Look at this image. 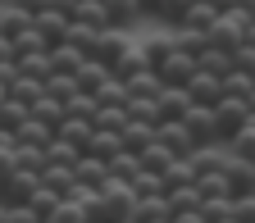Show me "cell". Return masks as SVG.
<instances>
[{
	"label": "cell",
	"instance_id": "1",
	"mask_svg": "<svg viewBox=\"0 0 255 223\" xmlns=\"http://www.w3.org/2000/svg\"><path fill=\"white\" fill-rule=\"evenodd\" d=\"M246 27H251V14H242V9H223V14H219V23L205 32V37H210V46H214V50L233 55V50H242V46H246Z\"/></svg>",
	"mask_w": 255,
	"mask_h": 223
},
{
	"label": "cell",
	"instance_id": "2",
	"mask_svg": "<svg viewBox=\"0 0 255 223\" xmlns=\"http://www.w3.org/2000/svg\"><path fill=\"white\" fill-rule=\"evenodd\" d=\"M182 127L191 132V141H196V146H214V141H223V137H219V123H214V110H210V105H191V110L182 114Z\"/></svg>",
	"mask_w": 255,
	"mask_h": 223
},
{
	"label": "cell",
	"instance_id": "3",
	"mask_svg": "<svg viewBox=\"0 0 255 223\" xmlns=\"http://www.w3.org/2000/svg\"><path fill=\"white\" fill-rule=\"evenodd\" d=\"M246 118H251V105H246V101H233V96H223V101L214 105V123H219V137H223V141L237 137L242 127H246Z\"/></svg>",
	"mask_w": 255,
	"mask_h": 223
},
{
	"label": "cell",
	"instance_id": "4",
	"mask_svg": "<svg viewBox=\"0 0 255 223\" xmlns=\"http://www.w3.org/2000/svg\"><path fill=\"white\" fill-rule=\"evenodd\" d=\"M128 50H132V41H128L119 27H105L101 37H96V46H91V59H96V64H105V69H114V64H119Z\"/></svg>",
	"mask_w": 255,
	"mask_h": 223
},
{
	"label": "cell",
	"instance_id": "5",
	"mask_svg": "<svg viewBox=\"0 0 255 223\" xmlns=\"http://www.w3.org/2000/svg\"><path fill=\"white\" fill-rule=\"evenodd\" d=\"M37 187H41V178H37V173H23V169H14L5 182H0V205H27Z\"/></svg>",
	"mask_w": 255,
	"mask_h": 223
},
{
	"label": "cell",
	"instance_id": "6",
	"mask_svg": "<svg viewBox=\"0 0 255 223\" xmlns=\"http://www.w3.org/2000/svg\"><path fill=\"white\" fill-rule=\"evenodd\" d=\"M32 27H37L41 46H46V50H55V46H64V41H69V27H73V18H64V14L46 9V14H37V18H32Z\"/></svg>",
	"mask_w": 255,
	"mask_h": 223
},
{
	"label": "cell",
	"instance_id": "7",
	"mask_svg": "<svg viewBox=\"0 0 255 223\" xmlns=\"http://www.w3.org/2000/svg\"><path fill=\"white\" fill-rule=\"evenodd\" d=\"M187 96H191V105H219L223 101V78H214V73H205V69H196V73H191V82L182 87Z\"/></svg>",
	"mask_w": 255,
	"mask_h": 223
},
{
	"label": "cell",
	"instance_id": "8",
	"mask_svg": "<svg viewBox=\"0 0 255 223\" xmlns=\"http://www.w3.org/2000/svg\"><path fill=\"white\" fill-rule=\"evenodd\" d=\"M155 73H159V82H164V87H187V82H191V73H196V59L182 55V50L173 46V50H169V59L159 64Z\"/></svg>",
	"mask_w": 255,
	"mask_h": 223
},
{
	"label": "cell",
	"instance_id": "9",
	"mask_svg": "<svg viewBox=\"0 0 255 223\" xmlns=\"http://www.w3.org/2000/svg\"><path fill=\"white\" fill-rule=\"evenodd\" d=\"M155 110H159V123H178L187 110H191V96L182 91V87H164L155 96Z\"/></svg>",
	"mask_w": 255,
	"mask_h": 223
},
{
	"label": "cell",
	"instance_id": "10",
	"mask_svg": "<svg viewBox=\"0 0 255 223\" xmlns=\"http://www.w3.org/2000/svg\"><path fill=\"white\" fill-rule=\"evenodd\" d=\"M155 141H164L178 159H187L191 150H196V141H191V132L182 127V118H178V123H159V127H155Z\"/></svg>",
	"mask_w": 255,
	"mask_h": 223
},
{
	"label": "cell",
	"instance_id": "11",
	"mask_svg": "<svg viewBox=\"0 0 255 223\" xmlns=\"http://www.w3.org/2000/svg\"><path fill=\"white\" fill-rule=\"evenodd\" d=\"M223 173H228L233 196H251V191H255V164H251V159H233V155H228Z\"/></svg>",
	"mask_w": 255,
	"mask_h": 223
},
{
	"label": "cell",
	"instance_id": "12",
	"mask_svg": "<svg viewBox=\"0 0 255 223\" xmlns=\"http://www.w3.org/2000/svg\"><path fill=\"white\" fill-rule=\"evenodd\" d=\"M105 14H110V27H119V32L146 18V9H141V0H105Z\"/></svg>",
	"mask_w": 255,
	"mask_h": 223
},
{
	"label": "cell",
	"instance_id": "13",
	"mask_svg": "<svg viewBox=\"0 0 255 223\" xmlns=\"http://www.w3.org/2000/svg\"><path fill=\"white\" fill-rule=\"evenodd\" d=\"M73 82H78L82 96H101V87L110 82V69H105V64H96V59H82V69L73 73Z\"/></svg>",
	"mask_w": 255,
	"mask_h": 223
},
{
	"label": "cell",
	"instance_id": "14",
	"mask_svg": "<svg viewBox=\"0 0 255 223\" xmlns=\"http://www.w3.org/2000/svg\"><path fill=\"white\" fill-rule=\"evenodd\" d=\"M73 23H82V27H91V32H105V27H110L105 0H78V9H73Z\"/></svg>",
	"mask_w": 255,
	"mask_h": 223
},
{
	"label": "cell",
	"instance_id": "15",
	"mask_svg": "<svg viewBox=\"0 0 255 223\" xmlns=\"http://www.w3.org/2000/svg\"><path fill=\"white\" fill-rule=\"evenodd\" d=\"M196 191H201V201H233V187H228V173H223V169L201 173L196 178Z\"/></svg>",
	"mask_w": 255,
	"mask_h": 223
},
{
	"label": "cell",
	"instance_id": "16",
	"mask_svg": "<svg viewBox=\"0 0 255 223\" xmlns=\"http://www.w3.org/2000/svg\"><path fill=\"white\" fill-rule=\"evenodd\" d=\"M73 178H78L82 187H91V191H96V187L110 178V164H105V159H96V155H82L78 164H73Z\"/></svg>",
	"mask_w": 255,
	"mask_h": 223
},
{
	"label": "cell",
	"instance_id": "17",
	"mask_svg": "<svg viewBox=\"0 0 255 223\" xmlns=\"http://www.w3.org/2000/svg\"><path fill=\"white\" fill-rule=\"evenodd\" d=\"M32 118L41 127H50V132H59V123L69 118V110H64V101H55V96H41V101L32 105Z\"/></svg>",
	"mask_w": 255,
	"mask_h": 223
},
{
	"label": "cell",
	"instance_id": "18",
	"mask_svg": "<svg viewBox=\"0 0 255 223\" xmlns=\"http://www.w3.org/2000/svg\"><path fill=\"white\" fill-rule=\"evenodd\" d=\"M18 64V78H37V82H46L55 69H50V50H32V55H18L14 59Z\"/></svg>",
	"mask_w": 255,
	"mask_h": 223
},
{
	"label": "cell",
	"instance_id": "19",
	"mask_svg": "<svg viewBox=\"0 0 255 223\" xmlns=\"http://www.w3.org/2000/svg\"><path fill=\"white\" fill-rule=\"evenodd\" d=\"M137 50H141V59H146V69H159V64L169 59V50H173V37H169V32H159V37H146Z\"/></svg>",
	"mask_w": 255,
	"mask_h": 223
},
{
	"label": "cell",
	"instance_id": "20",
	"mask_svg": "<svg viewBox=\"0 0 255 223\" xmlns=\"http://www.w3.org/2000/svg\"><path fill=\"white\" fill-rule=\"evenodd\" d=\"M91 127L96 132H123L128 127V105H101L96 118H91Z\"/></svg>",
	"mask_w": 255,
	"mask_h": 223
},
{
	"label": "cell",
	"instance_id": "21",
	"mask_svg": "<svg viewBox=\"0 0 255 223\" xmlns=\"http://www.w3.org/2000/svg\"><path fill=\"white\" fill-rule=\"evenodd\" d=\"M219 23V9L214 5H205V0H191V9H187V18L178 23V27H191V32H210Z\"/></svg>",
	"mask_w": 255,
	"mask_h": 223
},
{
	"label": "cell",
	"instance_id": "22",
	"mask_svg": "<svg viewBox=\"0 0 255 223\" xmlns=\"http://www.w3.org/2000/svg\"><path fill=\"white\" fill-rule=\"evenodd\" d=\"M123 150V137L119 132H96V127H91V141H87V155H96V159H105V164H110V159Z\"/></svg>",
	"mask_w": 255,
	"mask_h": 223
},
{
	"label": "cell",
	"instance_id": "23",
	"mask_svg": "<svg viewBox=\"0 0 255 223\" xmlns=\"http://www.w3.org/2000/svg\"><path fill=\"white\" fill-rule=\"evenodd\" d=\"M119 137H123V150L141 155V150H146V146L155 141V127H150V123H132V118H128V127H123Z\"/></svg>",
	"mask_w": 255,
	"mask_h": 223
},
{
	"label": "cell",
	"instance_id": "24",
	"mask_svg": "<svg viewBox=\"0 0 255 223\" xmlns=\"http://www.w3.org/2000/svg\"><path fill=\"white\" fill-rule=\"evenodd\" d=\"M9 137H14V146H41V150L55 141V132H50V127H41L37 118H27V123L18 127V132H9Z\"/></svg>",
	"mask_w": 255,
	"mask_h": 223
},
{
	"label": "cell",
	"instance_id": "25",
	"mask_svg": "<svg viewBox=\"0 0 255 223\" xmlns=\"http://www.w3.org/2000/svg\"><path fill=\"white\" fill-rule=\"evenodd\" d=\"M55 137H59V141H69V146H78V150L87 155V141H91V123H87V118H64Z\"/></svg>",
	"mask_w": 255,
	"mask_h": 223
},
{
	"label": "cell",
	"instance_id": "26",
	"mask_svg": "<svg viewBox=\"0 0 255 223\" xmlns=\"http://www.w3.org/2000/svg\"><path fill=\"white\" fill-rule=\"evenodd\" d=\"M123 91H128V96H150V101H155V96L164 91V82H159L155 69H141L137 78H128V82H123Z\"/></svg>",
	"mask_w": 255,
	"mask_h": 223
},
{
	"label": "cell",
	"instance_id": "27",
	"mask_svg": "<svg viewBox=\"0 0 255 223\" xmlns=\"http://www.w3.org/2000/svg\"><path fill=\"white\" fill-rule=\"evenodd\" d=\"M169 37H173V46H178L182 55H191V59H201V50L210 46V37H205V32H191V27H173Z\"/></svg>",
	"mask_w": 255,
	"mask_h": 223
},
{
	"label": "cell",
	"instance_id": "28",
	"mask_svg": "<svg viewBox=\"0 0 255 223\" xmlns=\"http://www.w3.org/2000/svg\"><path fill=\"white\" fill-rule=\"evenodd\" d=\"M137 159H141V169H150V173H164V169L173 164L178 155H173V150H169L164 141H150V146H146V150H141Z\"/></svg>",
	"mask_w": 255,
	"mask_h": 223
},
{
	"label": "cell",
	"instance_id": "29",
	"mask_svg": "<svg viewBox=\"0 0 255 223\" xmlns=\"http://www.w3.org/2000/svg\"><path fill=\"white\" fill-rule=\"evenodd\" d=\"M132 219L137 223H155V219H169V196H141L132 205Z\"/></svg>",
	"mask_w": 255,
	"mask_h": 223
},
{
	"label": "cell",
	"instance_id": "30",
	"mask_svg": "<svg viewBox=\"0 0 255 223\" xmlns=\"http://www.w3.org/2000/svg\"><path fill=\"white\" fill-rule=\"evenodd\" d=\"M32 27V14H23V9H9V5H0V37H23V32Z\"/></svg>",
	"mask_w": 255,
	"mask_h": 223
},
{
	"label": "cell",
	"instance_id": "31",
	"mask_svg": "<svg viewBox=\"0 0 255 223\" xmlns=\"http://www.w3.org/2000/svg\"><path fill=\"white\" fill-rule=\"evenodd\" d=\"M27 118H32V110H27L23 101H14V96H9V101L0 105V132H18Z\"/></svg>",
	"mask_w": 255,
	"mask_h": 223
},
{
	"label": "cell",
	"instance_id": "32",
	"mask_svg": "<svg viewBox=\"0 0 255 223\" xmlns=\"http://www.w3.org/2000/svg\"><path fill=\"white\" fill-rule=\"evenodd\" d=\"M82 59H87L82 50H73L69 41H64V46L50 50V69H55V73H78V69H82Z\"/></svg>",
	"mask_w": 255,
	"mask_h": 223
},
{
	"label": "cell",
	"instance_id": "33",
	"mask_svg": "<svg viewBox=\"0 0 255 223\" xmlns=\"http://www.w3.org/2000/svg\"><path fill=\"white\" fill-rule=\"evenodd\" d=\"M78 159H82V150H78V146H69V141H59V137L46 146V164H55V169H73Z\"/></svg>",
	"mask_w": 255,
	"mask_h": 223
},
{
	"label": "cell",
	"instance_id": "34",
	"mask_svg": "<svg viewBox=\"0 0 255 223\" xmlns=\"http://www.w3.org/2000/svg\"><path fill=\"white\" fill-rule=\"evenodd\" d=\"M187 9H191V0H155V9H150V18H159V23H169V27H178V23L187 18Z\"/></svg>",
	"mask_w": 255,
	"mask_h": 223
},
{
	"label": "cell",
	"instance_id": "35",
	"mask_svg": "<svg viewBox=\"0 0 255 223\" xmlns=\"http://www.w3.org/2000/svg\"><path fill=\"white\" fill-rule=\"evenodd\" d=\"M182 210H201V191H196V182H191V187H173V191H169V219L182 214Z\"/></svg>",
	"mask_w": 255,
	"mask_h": 223
},
{
	"label": "cell",
	"instance_id": "36",
	"mask_svg": "<svg viewBox=\"0 0 255 223\" xmlns=\"http://www.w3.org/2000/svg\"><path fill=\"white\" fill-rule=\"evenodd\" d=\"M251 91H255V78L242 73V69H233L223 78V96H233V101H251Z\"/></svg>",
	"mask_w": 255,
	"mask_h": 223
},
{
	"label": "cell",
	"instance_id": "37",
	"mask_svg": "<svg viewBox=\"0 0 255 223\" xmlns=\"http://www.w3.org/2000/svg\"><path fill=\"white\" fill-rule=\"evenodd\" d=\"M46 96H55V101H64V105H69L73 96H78L73 73H50V78H46Z\"/></svg>",
	"mask_w": 255,
	"mask_h": 223
},
{
	"label": "cell",
	"instance_id": "38",
	"mask_svg": "<svg viewBox=\"0 0 255 223\" xmlns=\"http://www.w3.org/2000/svg\"><path fill=\"white\" fill-rule=\"evenodd\" d=\"M132 191H137V201L141 196H164V178L150 173V169H137L132 173Z\"/></svg>",
	"mask_w": 255,
	"mask_h": 223
},
{
	"label": "cell",
	"instance_id": "39",
	"mask_svg": "<svg viewBox=\"0 0 255 223\" xmlns=\"http://www.w3.org/2000/svg\"><path fill=\"white\" fill-rule=\"evenodd\" d=\"M141 169V159L132 155V150H119L114 159H110V178H123V182H132V173Z\"/></svg>",
	"mask_w": 255,
	"mask_h": 223
},
{
	"label": "cell",
	"instance_id": "40",
	"mask_svg": "<svg viewBox=\"0 0 255 223\" xmlns=\"http://www.w3.org/2000/svg\"><path fill=\"white\" fill-rule=\"evenodd\" d=\"M41 223H87V214H82V205H78V201H59Z\"/></svg>",
	"mask_w": 255,
	"mask_h": 223
},
{
	"label": "cell",
	"instance_id": "41",
	"mask_svg": "<svg viewBox=\"0 0 255 223\" xmlns=\"http://www.w3.org/2000/svg\"><path fill=\"white\" fill-rule=\"evenodd\" d=\"M141 69H146V59H141V50H137V46H132V50H128V55H123V59H119V64H114V69H110V73H114V78H119V82H128V78H137V73H141Z\"/></svg>",
	"mask_w": 255,
	"mask_h": 223
},
{
	"label": "cell",
	"instance_id": "42",
	"mask_svg": "<svg viewBox=\"0 0 255 223\" xmlns=\"http://www.w3.org/2000/svg\"><path fill=\"white\" fill-rule=\"evenodd\" d=\"M59 201H64V196H55L50 187H37V191H32V201H27V210L37 214V219H46V214H50V210H55Z\"/></svg>",
	"mask_w": 255,
	"mask_h": 223
},
{
	"label": "cell",
	"instance_id": "43",
	"mask_svg": "<svg viewBox=\"0 0 255 223\" xmlns=\"http://www.w3.org/2000/svg\"><path fill=\"white\" fill-rule=\"evenodd\" d=\"M0 223H41L27 205H0Z\"/></svg>",
	"mask_w": 255,
	"mask_h": 223
},
{
	"label": "cell",
	"instance_id": "44",
	"mask_svg": "<svg viewBox=\"0 0 255 223\" xmlns=\"http://www.w3.org/2000/svg\"><path fill=\"white\" fill-rule=\"evenodd\" d=\"M233 219L237 223H255V196H233Z\"/></svg>",
	"mask_w": 255,
	"mask_h": 223
},
{
	"label": "cell",
	"instance_id": "45",
	"mask_svg": "<svg viewBox=\"0 0 255 223\" xmlns=\"http://www.w3.org/2000/svg\"><path fill=\"white\" fill-rule=\"evenodd\" d=\"M233 69H242V73H255V46H242V50H233Z\"/></svg>",
	"mask_w": 255,
	"mask_h": 223
},
{
	"label": "cell",
	"instance_id": "46",
	"mask_svg": "<svg viewBox=\"0 0 255 223\" xmlns=\"http://www.w3.org/2000/svg\"><path fill=\"white\" fill-rule=\"evenodd\" d=\"M5 5H9V9H23V14H32V18H37V14H46V0H5Z\"/></svg>",
	"mask_w": 255,
	"mask_h": 223
},
{
	"label": "cell",
	"instance_id": "47",
	"mask_svg": "<svg viewBox=\"0 0 255 223\" xmlns=\"http://www.w3.org/2000/svg\"><path fill=\"white\" fill-rule=\"evenodd\" d=\"M46 9L64 14V18H73V9H78V0H46Z\"/></svg>",
	"mask_w": 255,
	"mask_h": 223
},
{
	"label": "cell",
	"instance_id": "48",
	"mask_svg": "<svg viewBox=\"0 0 255 223\" xmlns=\"http://www.w3.org/2000/svg\"><path fill=\"white\" fill-rule=\"evenodd\" d=\"M169 223H205V214H201V210H182V214H173Z\"/></svg>",
	"mask_w": 255,
	"mask_h": 223
},
{
	"label": "cell",
	"instance_id": "49",
	"mask_svg": "<svg viewBox=\"0 0 255 223\" xmlns=\"http://www.w3.org/2000/svg\"><path fill=\"white\" fill-rule=\"evenodd\" d=\"M9 59H14V41H9V37H0V64H9Z\"/></svg>",
	"mask_w": 255,
	"mask_h": 223
},
{
	"label": "cell",
	"instance_id": "50",
	"mask_svg": "<svg viewBox=\"0 0 255 223\" xmlns=\"http://www.w3.org/2000/svg\"><path fill=\"white\" fill-rule=\"evenodd\" d=\"M205 5H214V9L223 14V9H228V0H205Z\"/></svg>",
	"mask_w": 255,
	"mask_h": 223
},
{
	"label": "cell",
	"instance_id": "51",
	"mask_svg": "<svg viewBox=\"0 0 255 223\" xmlns=\"http://www.w3.org/2000/svg\"><path fill=\"white\" fill-rule=\"evenodd\" d=\"M246 46H255V23H251V27H246Z\"/></svg>",
	"mask_w": 255,
	"mask_h": 223
},
{
	"label": "cell",
	"instance_id": "52",
	"mask_svg": "<svg viewBox=\"0 0 255 223\" xmlns=\"http://www.w3.org/2000/svg\"><path fill=\"white\" fill-rule=\"evenodd\" d=\"M5 101H9V91H5V87H0V105H5Z\"/></svg>",
	"mask_w": 255,
	"mask_h": 223
},
{
	"label": "cell",
	"instance_id": "53",
	"mask_svg": "<svg viewBox=\"0 0 255 223\" xmlns=\"http://www.w3.org/2000/svg\"><path fill=\"white\" fill-rule=\"evenodd\" d=\"M219 223H237V219H219Z\"/></svg>",
	"mask_w": 255,
	"mask_h": 223
},
{
	"label": "cell",
	"instance_id": "54",
	"mask_svg": "<svg viewBox=\"0 0 255 223\" xmlns=\"http://www.w3.org/2000/svg\"><path fill=\"white\" fill-rule=\"evenodd\" d=\"M119 223H137V219H119Z\"/></svg>",
	"mask_w": 255,
	"mask_h": 223
},
{
	"label": "cell",
	"instance_id": "55",
	"mask_svg": "<svg viewBox=\"0 0 255 223\" xmlns=\"http://www.w3.org/2000/svg\"><path fill=\"white\" fill-rule=\"evenodd\" d=\"M155 223H169V219H155Z\"/></svg>",
	"mask_w": 255,
	"mask_h": 223
},
{
	"label": "cell",
	"instance_id": "56",
	"mask_svg": "<svg viewBox=\"0 0 255 223\" xmlns=\"http://www.w3.org/2000/svg\"><path fill=\"white\" fill-rule=\"evenodd\" d=\"M251 23H255V9H251Z\"/></svg>",
	"mask_w": 255,
	"mask_h": 223
},
{
	"label": "cell",
	"instance_id": "57",
	"mask_svg": "<svg viewBox=\"0 0 255 223\" xmlns=\"http://www.w3.org/2000/svg\"><path fill=\"white\" fill-rule=\"evenodd\" d=\"M0 5H5V0H0Z\"/></svg>",
	"mask_w": 255,
	"mask_h": 223
},
{
	"label": "cell",
	"instance_id": "58",
	"mask_svg": "<svg viewBox=\"0 0 255 223\" xmlns=\"http://www.w3.org/2000/svg\"><path fill=\"white\" fill-rule=\"evenodd\" d=\"M251 196H255V191H251Z\"/></svg>",
	"mask_w": 255,
	"mask_h": 223
},
{
	"label": "cell",
	"instance_id": "59",
	"mask_svg": "<svg viewBox=\"0 0 255 223\" xmlns=\"http://www.w3.org/2000/svg\"><path fill=\"white\" fill-rule=\"evenodd\" d=\"M251 78H255V73H251Z\"/></svg>",
	"mask_w": 255,
	"mask_h": 223
}]
</instances>
